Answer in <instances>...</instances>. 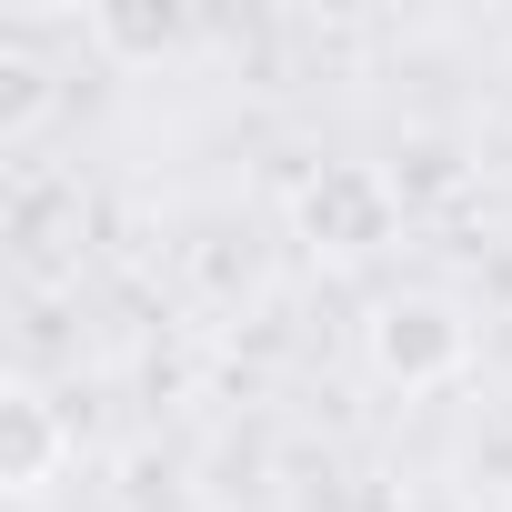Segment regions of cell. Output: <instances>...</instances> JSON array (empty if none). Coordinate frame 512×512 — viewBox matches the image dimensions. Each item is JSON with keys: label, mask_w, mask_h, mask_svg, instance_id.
<instances>
[{"label": "cell", "mask_w": 512, "mask_h": 512, "mask_svg": "<svg viewBox=\"0 0 512 512\" xmlns=\"http://www.w3.org/2000/svg\"><path fill=\"white\" fill-rule=\"evenodd\" d=\"M462 352H472V332H462V312L432 302V292L372 312V362H382L392 382H442V372H462Z\"/></svg>", "instance_id": "1"}, {"label": "cell", "mask_w": 512, "mask_h": 512, "mask_svg": "<svg viewBox=\"0 0 512 512\" xmlns=\"http://www.w3.org/2000/svg\"><path fill=\"white\" fill-rule=\"evenodd\" d=\"M0 412H11V452H0V482H11V492H41V472H51V452H61V432H51L41 392H11Z\"/></svg>", "instance_id": "2"}]
</instances>
